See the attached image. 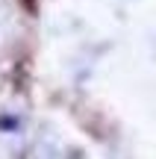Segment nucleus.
Here are the masks:
<instances>
[]
</instances>
